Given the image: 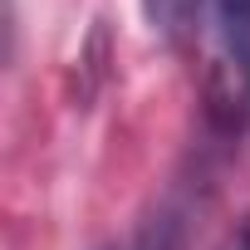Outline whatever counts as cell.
<instances>
[{
	"mask_svg": "<svg viewBox=\"0 0 250 250\" xmlns=\"http://www.w3.org/2000/svg\"><path fill=\"white\" fill-rule=\"evenodd\" d=\"M211 10H216V44H221L216 108L240 128L250 118V0H211Z\"/></svg>",
	"mask_w": 250,
	"mask_h": 250,
	"instance_id": "1",
	"label": "cell"
},
{
	"mask_svg": "<svg viewBox=\"0 0 250 250\" xmlns=\"http://www.w3.org/2000/svg\"><path fill=\"white\" fill-rule=\"evenodd\" d=\"M226 250H250V230H240V235H235V240H230Z\"/></svg>",
	"mask_w": 250,
	"mask_h": 250,
	"instance_id": "3",
	"label": "cell"
},
{
	"mask_svg": "<svg viewBox=\"0 0 250 250\" xmlns=\"http://www.w3.org/2000/svg\"><path fill=\"white\" fill-rule=\"evenodd\" d=\"M143 15L147 25L167 40V44H191L196 25H201V0H143Z\"/></svg>",
	"mask_w": 250,
	"mask_h": 250,
	"instance_id": "2",
	"label": "cell"
}]
</instances>
